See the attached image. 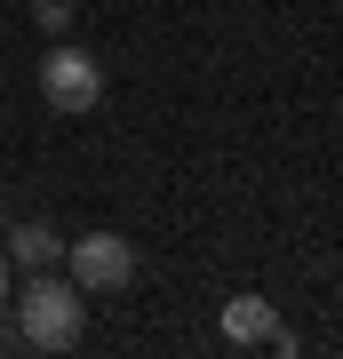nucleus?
Returning <instances> with one entry per match:
<instances>
[{
	"label": "nucleus",
	"mask_w": 343,
	"mask_h": 359,
	"mask_svg": "<svg viewBox=\"0 0 343 359\" xmlns=\"http://www.w3.org/2000/svg\"><path fill=\"white\" fill-rule=\"evenodd\" d=\"M80 287L56 280V271H40V280L16 295V327H25V351H72L80 344Z\"/></svg>",
	"instance_id": "nucleus-1"
},
{
	"label": "nucleus",
	"mask_w": 343,
	"mask_h": 359,
	"mask_svg": "<svg viewBox=\"0 0 343 359\" xmlns=\"http://www.w3.org/2000/svg\"><path fill=\"white\" fill-rule=\"evenodd\" d=\"M40 96H48V112H64V120H80V112H96L104 104V65L88 48H56L40 56Z\"/></svg>",
	"instance_id": "nucleus-2"
},
{
	"label": "nucleus",
	"mask_w": 343,
	"mask_h": 359,
	"mask_svg": "<svg viewBox=\"0 0 343 359\" xmlns=\"http://www.w3.org/2000/svg\"><path fill=\"white\" fill-rule=\"evenodd\" d=\"M64 271H72L80 295H112L136 280V248L120 231H80V240H64Z\"/></svg>",
	"instance_id": "nucleus-3"
},
{
	"label": "nucleus",
	"mask_w": 343,
	"mask_h": 359,
	"mask_svg": "<svg viewBox=\"0 0 343 359\" xmlns=\"http://www.w3.org/2000/svg\"><path fill=\"white\" fill-rule=\"evenodd\" d=\"M271 327H280V320H271L264 295H231V304H224V335H231V344H271Z\"/></svg>",
	"instance_id": "nucleus-4"
},
{
	"label": "nucleus",
	"mask_w": 343,
	"mask_h": 359,
	"mask_svg": "<svg viewBox=\"0 0 343 359\" xmlns=\"http://www.w3.org/2000/svg\"><path fill=\"white\" fill-rule=\"evenodd\" d=\"M8 256L25 264V271H56V256H64V240H56L48 224H16V231H8Z\"/></svg>",
	"instance_id": "nucleus-5"
},
{
	"label": "nucleus",
	"mask_w": 343,
	"mask_h": 359,
	"mask_svg": "<svg viewBox=\"0 0 343 359\" xmlns=\"http://www.w3.org/2000/svg\"><path fill=\"white\" fill-rule=\"evenodd\" d=\"M32 16H40V32H64L72 25V0H32Z\"/></svg>",
	"instance_id": "nucleus-6"
},
{
	"label": "nucleus",
	"mask_w": 343,
	"mask_h": 359,
	"mask_svg": "<svg viewBox=\"0 0 343 359\" xmlns=\"http://www.w3.org/2000/svg\"><path fill=\"white\" fill-rule=\"evenodd\" d=\"M0 304H8V256H0Z\"/></svg>",
	"instance_id": "nucleus-7"
}]
</instances>
